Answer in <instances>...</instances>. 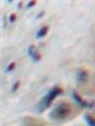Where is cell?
<instances>
[{"label": "cell", "instance_id": "1", "mask_svg": "<svg viewBox=\"0 0 95 126\" xmlns=\"http://www.w3.org/2000/svg\"><path fill=\"white\" fill-rule=\"evenodd\" d=\"M70 113H71V106L68 103H66V102H62L54 109L51 115L55 119H65V118H67L70 115Z\"/></svg>", "mask_w": 95, "mask_h": 126}, {"label": "cell", "instance_id": "2", "mask_svg": "<svg viewBox=\"0 0 95 126\" xmlns=\"http://www.w3.org/2000/svg\"><path fill=\"white\" fill-rule=\"evenodd\" d=\"M62 92V90L60 89V87H54V89H51L50 91H49V94L45 96V98L43 99V107L44 108H48V107H50V104L52 103V101L55 99V97L57 96V94H60Z\"/></svg>", "mask_w": 95, "mask_h": 126}, {"label": "cell", "instance_id": "3", "mask_svg": "<svg viewBox=\"0 0 95 126\" xmlns=\"http://www.w3.org/2000/svg\"><path fill=\"white\" fill-rule=\"evenodd\" d=\"M77 78H78V81H80V82H87L88 81V73L85 70H79L78 74H77Z\"/></svg>", "mask_w": 95, "mask_h": 126}, {"label": "cell", "instance_id": "4", "mask_svg": "<svg viewBox=\"0 0 95 126\" xmlns=\"http://www.w3.org/2000/svg\"><path fill=\"white\" fill-rule=\"evenodd\" d=\"M73 98H74V101L78 103L79 106H82V107H87V106H88V103H87L85 101H83V99H82V97H80L78 94L73 92Z\"/></svg>", "mask_w": 95, "mask_h": 126}, {"label": "cell", "instance_id": "5", "mask_svg": "<svg viewBox=\"0 0 95 126\" xmlns=\"http://www.w3.org/2000/svg\"><path fill=\"white\" fill-rule=\"evenodd\" d=\"M48 31H49V28H48V27H42V28L39 29V32L37 33V38H38V39L44 38V36L48 34Z\"/></svg>", "mask_w": 95, "mask_h": 126}, {"label": "cell", "instance_id": "6", "mask_svg": "<svg viewBox=\"0 0 95 126\" xmlns=\"http://www.w3.org/2000/svg\"><path fill=\"white\" fill-rule=\"evenodd\" d=\"M85 119H87L88 124H89L90 126H95V119L94 118H92L90 115H87V116H85Z\"/></svg>", "mask_w": 95, "mask_h": 126}, {"label": "cell", "instance_id": "7", "mask_svg": "<svg viewBox=\"0 0 95 126\" xmlns=\"http://www.w3.org/2000/svg\"><path fill=\"white\" fill-rule=\"evenodd\" d=\"M35 52H38V51H37V48H35V46H34V45H31L29 48H28V55H29V56H33Z\"/></svg>", "mask_w": 95, "mask_h": 126}, {"label": "cell", "instance_id": "8", "mask_svg": "<svg viewBox=\"0 0 95 126\" xmlns=\"http://www.w3.org/2000/svg\"><path fill=\"white\" fill-rule=\"evenodd\" d=\"M32 57H33V60H34V61H39V60L42 58V55H40L39 52H35V53H34Z\"/></svg>", "mask_w": 95, "mask_h": 126}, {"label": "cell", "instance_id": "9", "mask_svg": "<svg viewBox=\"0 0 95 126\" xmlns=\"http://www.w3.org/2000/svg\"><path fill=\"white\" fill-rule=\"evenodd\" d=\"M15 65H16V63H15V62L10 63V64H9V67L6 68V72H11V70H14V68H15Z\"/></svg>", "mask_w": 95, "mask_h": 126}, {"label": "cell", "instance_id": "10", "mask_svg": "<svg viewBox=\"0 0 95 126\" xmlns=\"http://www.w3.org/2000/svg\"><path fill=\"white\" fill-rule=\"evenodd\" d=\"M15 21H16V15L15 14L10 15V22H15Z\"/></svg>", "mask_w": 95, "mask_h": 126}, {"label": "cell", "instance_id": "11", "mask_svg": "<svg viewBox=\"0 0 95 126\" xmlns=\"http://www.w3.org/2000/svg\"><path fill=\"white\" fill-rule=\"evenodd\" d=\"M18 86H20V82H18V81H17V82H16L15 85H14V87H12V91H14V92H15L16 90H17V89H18Z\"/></svg>", "mask_w": 95, "mask_h": 126}, {"label": "cell", "instance_id": "12", "mask_svg": "<svg viewBox=\"0 0 95 126\" xmlns=\"http://www.w3.org/2000/svg\"><path fill=\"white\" fill-rule=\"evenodd\" d=\"M35 4H37V2H35V1H31V2H29V4H28V5H27V7H32V6H34V5H35Z\"/></svg>", "mask_w": 95, "mask_h": 126}]
</instances>
